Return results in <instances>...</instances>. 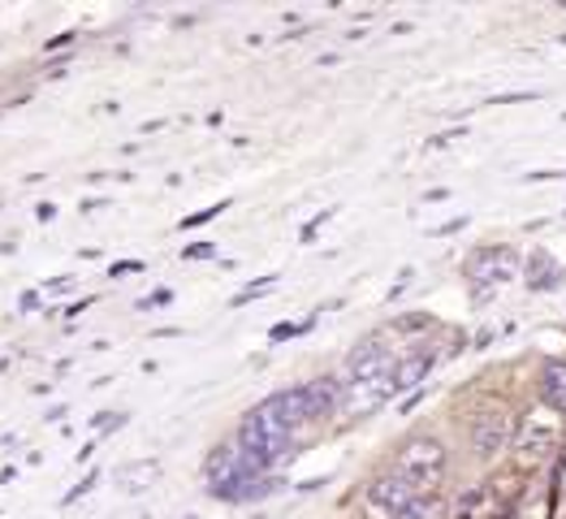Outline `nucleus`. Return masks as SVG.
Wrapping results in <instances>:
<instances>
[{
    "label": "nucleus",
    "instance_id": "1a4fd4ad",
    "mask_svg": "<svg viewBox=\"0 0 566 519\" xmlns=\"http://www.w3.org/2000/svg\"><path fill=\"white\" fill-rule=\"evenodd\" d=\"M541 398L549 412L566 416V360H554L541 369Z\"/></svg>",
    "mask_w": 566,
    "mask_h": 519
},
{
    "label": "nucleus",
    "instance_id": "20e7f679",
    "mask_svg": "<svg viewBox=\"0 0 566 519\" xmlns=\"http://www.w3.org/2000/svg\"><path fill=\"white\" fill-rule=\"evenodd\" d=\"M515 442V416L506 407H484L472 425V446L480 459H493L502 455L506 446Z\"/></svg>",
    "mask_w": 566,
    "mask_h": 519
},
{
    "label": "nucleus",
    "instance_id": "7ed1b4c3",
    "mask_svg": "<svg viewBox=\"0 0 566 519\" xmlns=\"http://www.w3.org/2000/svg\"><path fill=\"white\" fill-rule=\"evenodd\" d=\"M520 273V260L511 247H480L472 260H468V278H472L475 294L493 290V286H506Z\"/></svg>",
    "mask_w": 566,
    "mask_h": 519
},
{
    "label": "nucleus",
    "instance_id": "6e6552de",
    "mask_svg": "<svg viewBox=\"0 0 566 519\" xmlns=\"http://www.w3.org/2000/svg\"><path fill=\"white\" fill-rule=\"evenodd\" d=\"M511 502L497 494V485H475L472 494L459 502V519H506Z\"/></svg>",
    "mask_w": 566,
    "mask_h": 519
},
{
    "label": "nucleus",
    "instance_id": "f03ea898",
    "mask_svg": "<svg viewBox=\"0 0 566 519\" xmlns=\"http://www.w3.org/2000/svg\"><path fill=\"white\" fill-rule=\"evenodd\" d=\"M394 473L407 476L420 494H432V489L441 485V476H446V446H441L437 437H411V442L398 450Z\"/></svg>",
    "mask_w": 566,
    "mask_h": 519
},
{
    "label": "nucleus",
    "instance_id": "9d476101",
    "mask_svg": "<svg viewBox=\"0 0 566 519\" xmlns=\"http://www.w3.org/2000/svg\"><path fill=\"white\" fill-rule=\"evenodd\" d=\"M566 282V269H558L545 251H536L532 260H527V286L532 290H554V286H563Z\"/></svg>",
    "mask_w": 566,
    "mask_h": 519
},
{
    "label": "nucleus",
    "instance_id": "0eeeda50",
    "mask_svg": "<svg viewBox=\"0 0 566 519\" xmlns=\"http://www.w3.org/2000/svg\"><path fill=\"white\" fill-rule=\"evenodd\" d=\"M269 403L277 407V416H282L290 428L307 425V421H316V416H321V403H316L312 385H294V390H282V394H273Z\"/></svg>",
    "mask_w": 566,
    "mask_h": 519
},
{
    "label": "nucleus",
    "instance_id": "f257e3e1",
    "mask_svg": "<svg viewBox=\"0 0 566 519\" xmlns=\"http://www.w3.org/2000/svg\"><path fill=\"white\" fill-rule=\"evenodd\" d=\"M290 437H294V428L277 416V407H273L269 398H264L260 407H251L247 421H242V428H238V446L251 450L264 468H269L273 459H282L285 446H290Z\"/></svg>",
    "mask_w": 566,
    "mask_h": 519
},
{
    "label": "nucleus",
    "instance_id": "f8f14e48",
    "mask_svg": "<svg viewBox=\"0 0 566 519\" xmlns=\"http://www.w3.org/2000/svg\"><path fill=\"white\" fill-rule=\"evenodd\" d=\"M394 519H441V502L428 494V498H416L407 511H398Z\"/></svg>",
    "mask_w": 566,
    "mask_h": 519
},
{
    "label": "nucleus",
    "instance_id": "9b49d317",
    "mask_svg": "<svg viewBox=\"0 0 566 519\" xmlns=\"http://www.w3.org/2000/svg\"><path fill=\"white\" fill-rule=\"evenodd\" d=\"M432 373V355H416V360H407V364H398V377H394V394H402V390H416L420 381Z\"/></svg>",
    "mask_w": 566,
    "mask_h": 519
},
{
    "label": "nucleus",
    "instance_id": "423d86ee",
    "mask_svg": "<svg viewBox=\"0 0 566 519\" xmlns=\"http://www.w3.org/2000/svg\"><path fill=\"white\" fill-rule=\"evenodd\" d=\"M416 498H428V494H420L407 476H398V473H385V476H377L373 485H368V502L377 507V511H385V516L394 519L398 511H407Z\"/></svg>",
    "mask_w": 566,
    "mask_h": 519
},
{
    "label": "nucleus",
    "instance_id": "39448f33",
    "mask_svg": "<svg viewBox=\"0 0 566 519\" xmlns=\"http://www.w3.org/2000/svg\"><path fill=\"white\" fill-rule=\"evenodd\" d=\"M346 377L350 381H394L398 377V360H394V351L377 342V338H368V342H359L355 351H350V360H346Z\"/></svg>",
    "mask_w": 566,
    "mask_h": 519
}]
</instances>
